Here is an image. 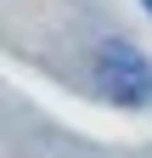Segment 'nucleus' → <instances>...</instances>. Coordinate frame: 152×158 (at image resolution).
Wrapping results in <instances>:
<instances>
[{
    "label": "nucleus",
    "instance_id": "1",
    "mask_svg": "<svg viewBox=\"0 0 152 158\" xmlns=\"http://www.w3.org/2000/svg\"><path fill=\"white\" fill-rule=\"evenodd\" d=\"M96 90L118 107H141V102H152V62L118 40H107L96 51Z\"/></svg>",
    "mask_w": 152,
    "mask_h": 158
},
{
    "label": "nucleus",
    "instance_id": "2",
    "mask_svg": "<svg viewBox=\"0 0 152 158\" xmlns=\"http://www.w3.org/2000/svg\"><path fill=\"white\" fill-rule=\"evenodd\" d=\"M141 6H146V11H152V0H141Z\"/></svg>",
    "mask_w": 152,
    "mask_h": 158
}]
</instances>
